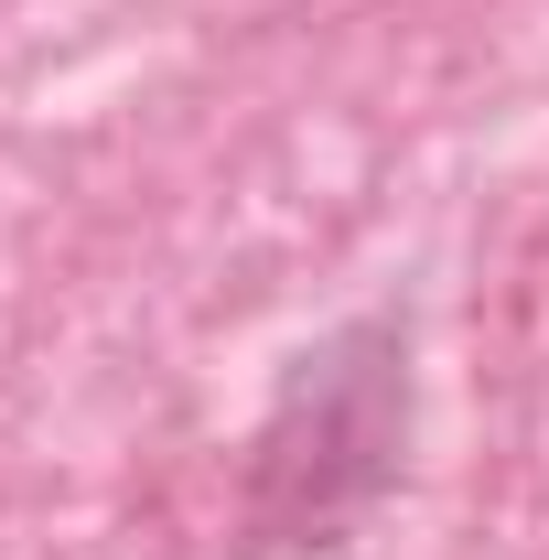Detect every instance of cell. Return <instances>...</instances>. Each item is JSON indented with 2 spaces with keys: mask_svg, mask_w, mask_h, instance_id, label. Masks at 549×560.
Returning <instances> with one entry per match:
<instances>
[{
  "mask_svg": "<svg viewBox=\"0 0 549 560\" xmlns=\"http://www.w3.org/2000/svg\"><path fill=\"white\" fill-rule=\"evenodd\" d=\"M410 464V324L355 313L302 346L248 431V539L259 550H335Z\"/></svg>",
  "mask_w": 549,
  "mask_h": 560,
  "instance_id": "1",
  "label": "cell"
}]
</instances>
